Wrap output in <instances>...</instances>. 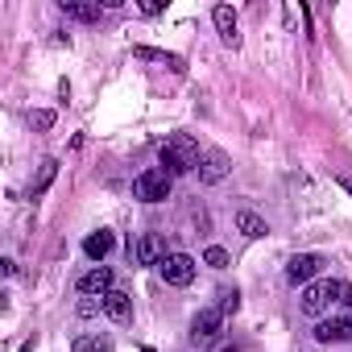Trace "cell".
Instances as JSON below:
<instances>
[{
	"label": "cell",
	"instance_id": "obj_1",
	"mask_svg": "<svg viewBox=\"0 0 352 352\" xmlns=\"http://www.w3.org/2000/svg\"><path fill=\"white\" fill-rule=\"evenodd\" d=\"M199 157H204V149H199V141H195L191 133H174V137H166L162 149H157V162H162L157 170L170 174V179H179V174L199 170Z\"/></svg>",
	"mask_w": 352,
	"mask_h": 352
},
{
	"label": "cell",
	"instance_id": "obj_2",
	"mask_svg": "<svg viewBox=\"0 0 352 352\" xmlns=\"http://www.w3.org/2000/svg\"><path fill=\"white\" fill-rule=\"evenodd\" d=\"M344 294H348V282H340V278H323V282H311V286H302V315H323L327 311V302H344Z\"/></svg>",
	"mask_w": 352,
	"mask_h": 352
},
{
	"label": "cell",
	"instance_id": "obj_3",
	"mask_svg": "<svg viewBox=\"0 0 352 352\" xmlns=\"http://www.w3.org/2000/svg\"><path fill=\"white\" fill-rule=\"evenodd\" d=\"M133 195H137L141 204H162V199H170V174H162L157 166H153V170H141L137 179H133Z\"/></svg>",
	"mask_w": 352,
	"mask_h": 352
},
{
	"label": "cell",
	"instance_id": "obj_4",
	"mask_svg": "<svg viewBox=\"0 0 352 352\" xmlns=\"http://www.w3.org/2000/svg\"><path fill=\"white\" fill-rule=\"evenodd\" d=\"M157 270H162L166 286H191L195 282V257H187V253H166V261Z\"/></svg>",
	"mask_w": 352,
	"mask_h": 352
},
{
	"label": "cell",
	"instance_id": "obj_5",
	"mask_svg": "<svg viewBox=\"0 0 352 352\" xmlns=\"http://www.w3.org/2000/svg\"><path fill=\"white\" fill-rule=\"evenodd\" d=\"M129 253H133L137 265H162L166 261V241L157 232H141L137 245H129Z\"/></svg>",
	"mask_w": 352,
	"mask_h": 352
},
{
	"label": "cell",
	"instance_id": "obj_6",
	"mask_svg": "<svg viewBox=\"0 0 352 352\" xmlns=\"http://www.w3.org/2000/svg\"><path fill=\"white\" fill-rule=\"evenodd\" d=\"M319 270H323V257H319V253H298V257H290V265H286V282H290V286H311Z\"/></svg>",
	"mask_w": 352,
	"mask_h": 352
},
{
	"label": "cell",
	"instance_id": "obj_7",
	"mask_svg": "<svg viewBox=\"0 0 352 352\" xmlns=\"http://www.w3.org/2000/svg\"><path fill=\"white\" fill-rule=\"evenodd\" d=\"M315 340L319 344H348L352 340V315H331L315 323Z\"/></svg>",
	"mask_w": 352,
	"mask_h": 352
},
{
	"label": "cell",
	"instance_id": "obj_8",
	"mask_svg": "<svg viewBox=\"0 0 352 352\" xmlns=\"http://www.w3.org/2000/svg\"><path fill=\"white\" fill-rule=\"evenodd\" d=\"M228 170H232V162H228L224 149H204V157H199V179H204V183L228 179Z\"/></svg>",
	"mask_w": 352,
	"mask_h": 352
},
{
	"label": "cell",
	"instance_id": "obj_9",
	"mask_svg": "<svg viewBox=\"0 0 352 352\" xmlns=\"http://www.w3.org/2000/svg\"><path fill=\"white\" fill-rule=\"evenodd\" d=\"M224 331V311L220 307H204L195 319H191V336L195 340H216Z\"/></svg>",
	"mask_w": 352,
	"mask_h": 352
},
{
	"label": "cell",
	"instance_id": "obj_10",
	"mask_svg": "<svg viewBox=\"0 0 352 352\" xmlns=\"http://www.w3.org/2000/svg\"><path fill=\"white\" fill-rule=\"evenodd\" d=\"M212 21H216V34H220V42H224V46H241V34H236V13H232V5H216V9H212Z\"/></svg>",
	"mask_w": 352,
	"mask_h": 352
},
{
	"label": "cell",
	"instance_id": "obj_11",
	"mask_svg": "<svg viewBox=\"0 0 352 352\" xmlns=\"http://www.w3.org/2000/svg\"><path fill=\"white\" fill-rule=\"evenodd\" d=\"M79 294H112V270L108 265H96V270H87L83 278H79Z\"/></svg>",
	"mask_w": 352,
	"mask_h": 352
},
{
	"label": "cell",
	"instance_id": "obj_12",
	"mask_svg": "<svg viewBox=\"0 0 352 352\" xmlns=\"http://www.w3.org/2000/svg\"><path fill=\"white\" fill-rule=\"evenodd\" d=\"M100 311H104L108 319L124 323V319L133 315V294H124V290H112V294H104V298H100Z\"/></svg>",
	"mask_w": 352,
	"mask_h": 352
},
{
	"label": "cell",
	"instance_id": "obj_13",
	"mask_svg": "<svg viewBox=\"0 0 352 352\" xmlns=\"http://www.w3.org/2000/svg\"><path fill=\"white\" fill-rule=\"evenodd\" d=\"M133 58H145V63H162V67H170L174 75H183V71H187L179 54H166V50H153V46H133Z\"/></svg>",
	"mask_w": 352,
	"mask_h": 352
},
{
	"label": "cell",
	"instance_id": "obj_14",
	"mask_svg": "<svg viewBox=\"0 0 352 352\" xmlns=\"http://www.w3.org/2000/svg\"><path fill=\"white\" fill-rule=\"evenodd\" d=\"M63 13L71 21H83V25L100 21V5H96V0H63Z\"/></svg>",
	"mask_w": 352,
	"mask_h": 352
},
{
	"label": "cell",
	"instance_id": "obj_15",
	"mask_svg": "<svg viewBox=\"0 0 352 352\" xmlns=\"http://www.w3.org/2000/svg\"><path fill=\"white\" fill-rule=\"evenodd\" d=\"M112 245H116V236H112L108 228H100V232H91V236L83 241V253H87L91 261H104V257L112 253Z\"/></svg>",
	"mask_w": 352,
	"mask_h": 352
},
{
	"label": "cell",
	"instance_id": "obj_16",
	"mask_svg": "<svg viewBox=\"0 0 352 352\" xmlns=\"http://www.w3.org/2000/svg\"><path fill=\"white\" fill-rule=\"evenodd\" d=\"M236 228H241L245 236H265V232H270L265 220H261L257 212H236Z\"/></svg>",
	"mask_w": 352,
	"mask_h": 352
},
{
	"label": "cell",
	"instance_id": "obj_17",
	"mask_svg": "<svg viewBox=\"0 0 352 352\" xmlns=\"http://www.w3.org/2000/svg\"><path fill=\"white\" fill-rule=\"evenodd\" d=\"M71 352H116V348H112L108 336H79V340L71 344Z\"/></svg>",
	"mask_w": 352,
	"mask_h": 352
},
{
	"label": "cell",
	"instance_id": "obj_18",
	"mask_svg": "<svg viewBox=\"0 0 352 352\" xmlns=\"http://www.w3.org/2000/svg\"><path fill=\"white\" fill-rule=\"evenodd\" d=\"M54 174H58V162H54V157H50V162H42V174H38V183L30 187V195H34V199H38V195H46V187L54 183Z\"/></svg>",
	"mask_w": 352,
	"mask_h": 352
},
{
	"label": "cell",
	"instance_id": "obj_19",
	"mask_svg": "<svg viewBox=\"0 0 352 352\" xmlns=\"http://www.w3.org/2000/svg\"><path fill=\"white\" fill-rule=\"evenodd\" d=\"M204 261H208V265H212V270H224V265H228V253H224V249H216V245H212V249H208V253H204Z\"/></svg>",
	"mask_w": 352,
	"mask_h": 352
},
{
	"label": "cell",
	"instance_id": "obj_20",
	"mask_svg": "<svg viewBox=\"0 0 352 352\" xmlns=\"http://www.w3.org/2000/svg\"><path fill=\"white\" fill-rule=\"evenodd\" d=\"M30 124L34 129H50L54 124V112H30Z\"/></svg>",
	"mask_w": 352,
	"mask_h": 352
},
{
	"label": "cell",
	"instance_id": "obj_21",
	"mask_svg": "<svg viewBox=\"0 0 352 352\" xmlns=\"http://www.w3.org/2000/svg\"><path fill=\"white\" fill-rule=\"evenodd\" d=\"M162 9H166V5H162V0H145V5H141V13H145V17H157Z\"/></svg>",
	"mask_w": 352,
	"mask_h": 352
}]
</instances>
